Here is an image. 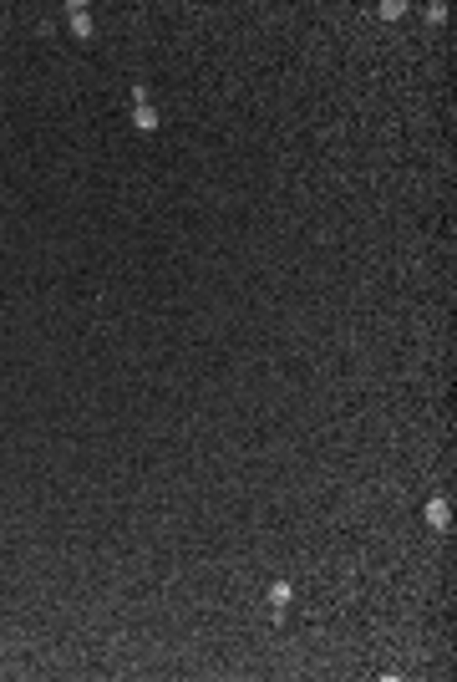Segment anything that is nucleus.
<instances>
[{"label": "nucleus", "mask_w": 457, "mask_h": 682, "mask_svg": "<svg viewBox=\"0 0 457 682\" xmlns=\"http://www.w3.org/2000/svg\"><path fill=\"white\" fill-rule=\"evenodd\" d=\"M422 515H427V525L437 529V535H442V529H452V504H447V499H427Z\"/></svg>", "instance_id": "2"}, {"label": "nucleus", "mask_w": 457, "mask_h": 682, "mask_svg": "<svg viewBox=\"0 0 457 682\" xmlns=\"http://www.w3.org/2000/svg\"><path fill=\"white\" fill-rule=\"evenodd\" d=\"M290 601H295V591H290L285 581H279V586H270V606H274V611H285Z\"/></svg>", "instance_id": "4"}, {"label": "nucleus", "mask_w": 457, "mask_h": 682, "mask_svg": "<svg viewBox=\"0 0 457 682\" xmlns=\"http://www.w3.org/2000/svg\"><path fill=\"white\" fill-rule=\"evenodd\" d=\"M376 15H381V20H397V15H406V6H402V0H386Z\"/></svg>", "instance_id": "5"}, {"label": "nucleus", "mask_w": 457, "mask_h": 682, "mask_svg": "<svg viewBox=\"0 0 457 682\" xmlns=\"http://www.w3.org/2000/svg\"><path fill=\"white\" fill-rule=\"evenodd\" d=\"M133 122L143 127V133H158V127H163V117H158V108H152V102H138V108H133Z\"/></svg>", "instance_id": "3"}, {"label": "nucleus", "mask_w": 457, "mask_h": 682, "mask_svg": "<svg viewBox=\"0 0 457 682\" xmlns=\"http://www.w3.org/2000/svg\"><path fill=\"white\" fill-rule=\"evenodd\" d=\"M67 26H72L77 41H92V31H97V26H92V11H86L81 0H72V6H67Z\"/></svg>", "instance_id": "1"}, {"label": "nucleus", "mask_w": 457, "mask_h": 682, "mask_svg": "<svg viewBox=\"0 0 457 682\" xmlns=\"http://www.w3.org/2000/svg\"><path fill=\"white\" fill-rule=\"evenodd\" d=\"M427 20H432V26H442V20H447V6H442V0H437V6H427Z\"/></svg>", "instance_id": "6"}]
</instances>
